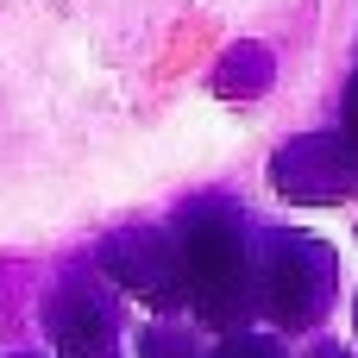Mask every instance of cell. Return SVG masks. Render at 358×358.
Returning a JSON list of instances; mask_svg holds the SVG:
<instances>
[{"instance_id": "6da1fadb", "label": "cell", "mask_w": 358, "mask_h": 358, "mask_svg": "<svg viewBox=\"0 0 358 358\" xmlns=\"http://www.w3.org/2000/svg\"><path fill=\"white\" fill-rule=\"evenodd\" d=\"M176 252H182V289L201 327L245 334L258 315V245L245 233V214L220 195H201L176 214Z\"/></svg>"}, {"instance_id": "7a4b0ae2", "label": "cell", "mask_w": 358, "mask_h": 358, "mask_svg": "<svg viewBox=\"0 0 358 358\" xmlns=\"http://www.w3.org/2000/svg\"><path fill=\"white\" fill-rule=\"evenodd\" d=\"M340 289V258L315 233H264L258 239V315L283 334H308Z\"/></svg>"}, {"instance_id": "3957f363", "label": "cell", "mask_w": 358, "mask_h": 358, "mask_svg": "<svg viewBox=\"0 0 358 358\" xmlns=\"http://www.w3.org/2000/svg\"><path fill=\"white\" fill-rule=\"evenodd\" d=\"M101 277L126 296H138L145 308L170 315V308H189V289H182V252H176V233L170 227H126L101 245Z\"/></svg>"}, {"instance_id": "277c9868", "label": "cell", "mask_w": 358, "mask_h": 358, "mask_svg": "<svg viewBox=\"0 0 358 358\" xmlns=\"http://www.w3.org/2000/svg\"><path fill=\"white\" fill-rule=\"evenodd\" d=\"M271 189L283 201H308V208L358 195V138L352 132H308V138L283 145L271 157Z\"/></svg>"}, {"instance_id": "5b68a950", "label": "cell", "mask_w": 358, "mask_h": 358, "mask_svg": "<svg viewBox=\"0 0 358 358\" xmlns=\"http://www.w3.org/2000/svg\"><path fill=\"white\" fill-rule=\"evenodd\" d=\"M50 346L57 358H120V308L94 277H69L50 296Z\"/></svg>"}, {"instance_id": "8992f818", "label": "cell", "mask_w": 358, "mask_h": 358, "mask_svg": "<svg viewBox=\"0 0 358 358\" xmlns=\"http://www.w3.org/2000/svg\"><path fill=\"white\" fill-rule=\"evenodd\" d=\"M138 358H201V346L189 340V327H170V321H151L138 334Z\"/></svg>"}, {"instance_id": "52a82bcc", "label": "cell", "mask_w": 358, "mask_h": 358, "mask_svg": "<svg viewBox=\"0 0 358 358\" xmlns=\"http://www.w3.org/2000/svg\"><path fill=\"white\" fill-rule=\"evenodd\" d=\"M214 358H283V346L277 340H258V334H233Z\"/></svg>"}, {"instance_id": "ba28073f", "label": "cell", "mask_w": 358, "mask_h": 358, "mask_svg": "<svg viewBox=\"0 0 358 358\" xmlns=\"http://www.w3.org/2000/svg\"><path fill=\"white\" fill-rule=\"evenodd\" d=\"M346 132L358 138V76H352V88H346Z\"/></svg>"}, {"instance_id": "9c48e42d", "label": "cell", "mask_w": 358, "mask_h": 358, "mask_svg": "<svg viewBox=\"0 0 358 358\" xmlns=\"http://www.w3.org/2000/svg\"><path fill=\"white\" fill-rule=\"evenodd\" d=\"M308 358H358V352H346L340 340H321V346H315V352H308Z\"/></svg>"}, {"instance_id": "30bf717a", "label": "cell", "mask_w": 358, "mask_h": 358, "mask_svg": "<svg viewBox=\"0 0 358 358\" xmlns=\"http://www.w3.org/2000/svg\"><path fill=\"white\" fill-rule=\"evenodd\" d=\"M13 358H38V352H13Z\"/></svg>"}, {"instance_id": "8fae6325", "label": "cell", "mask_w": 358, "mask_h": 358, "mask_svg": "<svg viewBox=\"0 0 358 358\" xmlns=\"http://www.w3.org/2000/svg\"><path fill=\"white\" fill-rule=\"evenodd\" d=\"M352 315H358V302H352Z\"/></svg>"}]
</instances>
